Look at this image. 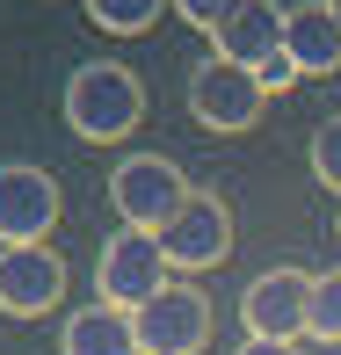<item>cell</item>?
Here are the masks:
<instances>
[{
    "label": "cell",
    "mask_w": 341,
    "mask_h": 355,
    "mask_svg": "<svg viewBox=\"0 0 341 355\" xmlns=\"http://www.w3.org/2000/svg\"><path fill=\"white\" fill-rule=\"evenodd\" d=\"M66 123H73V138H88V145L131 138L138 123H145V87H138V73L117 66V58H88V66L66 80Z\"/></svg>",
    "instance_id": "cell-1"
},
{
    "label": "cell",
    "mask_w": 341,
    "mask_h": 355,
    "mask_svg": "<svg viewBox=\"0 0 341 355\" xmlns=\"http://www.w3.org/2000/svg\"><path fill=\"white\" fill-rule=\"evenodd\" d=\"M174 276H167V254H160L153 232H138V225H117V232L102 239V254H94V297L117 304V312H138L145 297H160Z\"/></svg>",
    "instance_id": "cell-2"
},
{
    "label": "cell",
    "mask_w": 341,
    "mask_h": 355,
    "mask_svg": "<svg viewBox=\"0 0 341 355\" xmlns=\"http://www.w3.org/2000/svg\"><path fill=\"white\" fill-rule=\"evenodd\" d=\"M189 196H197V189H189V174L174 167L167 153H131V159H117V174H109V203H117V218L138 225V232H160Z\"/></svg>",
    "instance_id": "cell-3"
},
{
    "label": "cell",
    "mask_w": 341,
    "mask_h": 355,
    "mask_svg": "<svg viewBox=\"0 0 341 355\" xmlns=\"http://www.w3.org/2000/svg\"><path fill=\"white\" fill-rule=\"evenodd\" d=\"M262 109H269L262 80H254L247 66H233V58H203V66L189 73V116H197L203 131L240 138V131L262 123Z\"/></svg>",
    "instance_id": "cell-4"
},
{
    "label": "cell",
    "mask_w": 341,
    "mask_h": 355,
    "mask_svg": "<svg viewBox=\"0 0 341 355\" xmlns=\"http://www.w3.org/2000/svg\"><path fill=\"white\" fill-rule=\"evenodd\" d=\"M131 327H138V355H197L210 341V297L197 283H167L131 312Z\"/></svg>",
    "instance_id": "cell-5"
},
{
    "label": "cell",
    "mask_w": 341,
    "mask_h": 355,
    "mask_svg": "<svg viewBox=\"0 0 341 355\" xmlns=\"http://www.w3.org/2000/svg\"><path fill=\"white\" fill-rule=\"evenodd\" d=\"M305 312H313V276L305 268H262L240 290V327L247 341H298Z\"/></svg>",
    "instance_id": "cell-6"
},
{
    "label": "cell",
    "mask_w": 341,
    "mask_h": 355,
    "mask_svg": "<svg viewBox=\"0 0 341 355\" xmlns=\"http://www.w3.org/2000/svg\"><path fill=\"white\" fill-rule=\"evenodd\" d=\"M58 211H66V196L44 167H29V159L0 167V247H44Z\"/></svg>",
    "instance_id": "cell-7"
},
{
    "label": "cell",
    "mask_w": 341,
    "mask_h": 355,
    "mask_svg": "<svg viewBox=\"0 0 341 355\" xmlns=\"http://www.w3.org/2000/svg\"><path fill=\"white\" fill-rule=\"evenodd\" d=\"M153 239H160V254H167V268H218L225 254H233V211H225L218 196H189Z\"/></svg>",
    "instance_id": "cell-8"
},
{
    "label": "cell",
    "mask_w": 341,
    "mask_h": 355,
    "mask_svg": "<svg viewBox=\"0 0 341 355\" xmlns=\"http://www.w3.org/2000/svg\"><path fill=\"white\" fill-rule=\"evenodd\" d=\"M66 297V261L51 247H0V312L8 319H44Z\"/></svg>",
    "instance_id": "cell-9"
},
{
    "label": "cell",
    "mask_w": 341,
    "mask_h": 355,
    "mask_svg": "<svg viewBox=\"0 0 341 355\" xmlns=\"http://www.w3.org/2000/svg\"><path fill=\"white\" fill-rule=\"evenodd\" d=\"M283 51V8L276 0H240L218 29H210V58H233V66H262V58Z\"/></svg>",
    "instance_id": "cell-10"
},
{
    "label": "cell",
    "mask_w": 341,
    "mask_h": 355,
    "mask_svg": "<svg viewBox=\"0 0 341 355\" xmlns=\"http://www.w3.org/2000/svg\"><path fill=\"white\" fill-rule=\"evenodd\" d=\"M283 51L305 80L319 73H341V22L327 0H305V8H283Z\"/></svg>",
    "instance_id": "cell-11"
},
{
    "label": "cell",
    "mask_w": 341,
    "mask_h": 355,
    "mask_svg": "<svg viewBox=\"0 0 341 355\" xmlns=\"http://www.w3.org/2000/svg\"><path fill=\"white\" fill-rule=\"evenodd\" d=\"M58 348H66V355H138V327H131V312H117V304L94 297L88 312L66 319Z\"/></svg>",
    "instance_id": "cell-12"
},
{
    "label": "cell",
    "mask_w": 341,
    "mask_h": 355,
    "mask_svg": "<svg viewBox=\"0 0 341 355\" xmlns=\"http://www.w3.org/2000/svg\"><path fill=\"white\" fill-rule=\"evenodd\" d=\"M80 8H88V22L102 29V37H145L167 0H80Z\"/></svg>",
    "instance_id": "cell-13"
},
{
    "label": "cell",
    "mask_w": 341,
    "mask_h": 355,
    "mask_svg": "<svg viewBox=\"0 0 341 355\" xmlns=\"http://www.w3.org/2000/svg\"><path fill=\"white\" fill-rule=\"evenodd\" d=\"M305 334H313V341H341V268L313 276V312H305Z\"/></svg>",
    "instance_id": "cell-14"
},
{
    "label": "cell",
    "mask_w": 341,
    "mask_h": 355,
    "mask_svg": "<svg viewBox=\"0 0 341 355\" xmlns=\"http://www.w3.org/2000/svg\"><path fill=\"white\" fill-rule=\"evenodd\" d=\"M313 182L341 196V116H327V123L313 131Z\"/></svg>",
    "instance_id": "cell-15"
},
{
    "label": "cell",
    "mask_w": 341,
    "mask_h": 355,
    "mask_svg": "<svg viewBox=\"0 0 341 355\" xmlns=\"http://www.w3.org/2000/svg\"><path fill=\"white\" fill-rule=\"evenodd\" d=\"M167 8H174V15H182V22H189V29H203V37H210V29H218V22H225V15H233V8H240V0H167Z\"/></svg>",
    "instance_id": "cell-16"
},
{
    "label": "cell",
    "mask_w": 341,
    "mask_h": 355,
    "mask_svg": "<svg viewBox=\"0 0 341 355\" xmlns=\"http://www.w3.org/2000/svg\"><path fill=\"white\" fill-rule=\"evenodd\" d=\"M254 80H262V94H283V87H298V66H290V51H276V58H262V66H254Z\"/></svg>",
    "instance_id": "cell-17"
},
{
    "label": "cell",
    "mask_w": 341,
    "mask_h": 355,
    "mask_svg": "<svg viewBox=\"0 0 341 355\" xmlns=\"http://www.w3.org/2000/svg\"><path fill=\"white\" fill-rule=\"evenodd\" d=\"M233 355H298V348H290V341H240Z\"/></svg>",
    "instance_id": "cell-18"
},
{
    "label": "cell",
    "mask_w": 341,
    "mask_h": 355,
    "mask_svg": "<svg viewBox=\"0 0 341 355\" xmlns=\"http://www.w3.org/2000/svg\"><path fill=\"white\" fill-rule=\"evenodd\" d=\"M327 8H334V22H341V0H327Z\"/></svg>",
    "instance_id": "cell-19"
},
{
    "label": "cell",
    "mask_w": 341,
    "mask_h": 355,
    "mask_svg": "<svg viewBox=\"0 0 341 355\" xmlns=\"http://www.w3.org/2000/svg\"><path fill=\"white\" fill-rule=\"evenodd\" d=\"M334 232H341V218H334Z\"/></svg>",
    "instance_id": "cell-20"
}]
</instances>
